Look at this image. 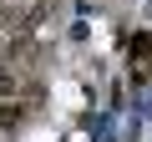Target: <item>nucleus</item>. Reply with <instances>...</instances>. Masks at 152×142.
I'll return each mask as SVG.
<instances>
[{
	"label": "nucleus",
	"mask_w": 152,
	"mask_h": 142,
	"mask_svg": "<svg viewBox=\"0 0 152 142\" xmlns=\"http://www.w3.org/2000/svg\"><path fill=\"white\" fill-rule=\"evenodd\" d=\"M20 117H26V107H20V102L0 97V127H20Z\"/></svg>",
	"instance_id": "f257e3e1"
},
{
	"label": "nucleus",
	"mask_w": 152,
	"mask_h": 142,
	"mask_svg": "<svg viewBox=\"0 0 152 142\" xmlns=\"http://www.w3.org/2000/svg\"><path fill=\"white\" fill-rule=\"evenodd\" d=\"M10 91H15V71H10V66H0V97H10Z\"/></svg>",
	"instance_id": "f03ea898"
},
{
	"label": "nucleus",
	"mask_w": 152,
	"mask_h": 142,
	"mask_svg": "<svg viewBox=\"0 0 152 142\" xmlns=\"http://www.w3.org/2000/svg\"><path fill=\"white\" fill-rule=\"evenodd\" d=\"M147 51H152V36H137V41H132V56H137V61H142V56H147Z\"/></svg>",
	"instance_id": "7ed1b4c3"
}]
</instances>
